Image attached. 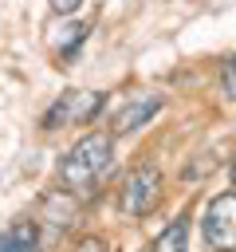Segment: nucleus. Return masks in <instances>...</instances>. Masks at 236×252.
<instances>
[{
	"mask_svg": "<svg viewBox=\"0 0 236 252\" xmlns=\"http://www.w3.org/2000/svg\"><path fill=\"white\" fill-rule=\"evenodd\" d=\"M110 161H114V134L102 130L83 134L59 161V189H67L71 197H90Z\"/></svg>",
	"mask_w": 236,
	"mask_h": 252,
	"instance_id": "f257e3e1",
	"label": "nucleus"
},
{
	"mask_svg": "<svg viewBox=\"0 0 236 252\" xmlns=\"http://www.w3.org/2000/svg\"><path fill=\"white\" fill-rule=\"evenodd\" d=\"M161 201V169L157 165H134L122 181V193H118V205L126 217H149Z\"/></svg>",
	"mask_w": 236,
	"mask_h": 252,
	"instance_id": "f03ea898",
	"label": "nucleus"
},
{
	"mask_svg": "<svg viewBox=\"0 0 236 252\" xmlns=\"http://www.w3.org/2000/svg\"><path fill=\"white\" fill-rule=\"evenodd\" d=\"M201 232H205V244L212 252H232L236 248V197L228 189L208 201V209L201 217Z\"/></svg>",
	"mask_w": 236,
	"mask_h": 252,
	"instance_id": "7ed1b4c3",
	"label": "nucleus"
},
{
	"mask_svg": "<svg viewBox=\"0 0 236 252\" xmlns=\"http://www.w3.org/2000/svg\"><path fill=\"white\" fill-rule=\"evenodd\" d=\"M102 106H106V94H102V91H94V94H87V91H67V94L55 98V106L43 114V130H55L59 122L87 126Z\"/></svg>",
	"mask_w": 236,
	"mask_h": 252,
	"instance_id": "20e7f679",
	"label": "nucleus"
},
{
	"mask_svg": "<svg viewBox=\"0 0 236 252\" xmlns=\"http://www.w3.org/2000/svg\"><path fill=\"white\" fill-rule=\"evenodd\" d=\"M75 217H79V197H71L67 189H51V193L39 197V217L35 220L51 224L55 232H67L75 224Z\"/></svg>",
	"mask_w": 236,
	"mask_h": 252,
	"instance_id": "39448f33",
	"label": "nucleus"
},
{
	"mask_svg": "<svg viewBox=\"0 0 236 252\" xmlns=\"http://www.w3.org/2000/svg\"><path fill=\"white\" fill-rule=\"evenodd\" d=\"M157 110H161V94H134V98L114 114V130H110V134H134V130L146 126Z\"/></svg>",
	"mask_w": 236,
	"mask_h": 252,
	"instance_id": "423d86ee",
	"label": "nucleus"
},
{
	"mask_svg": "<svg viewBox=\"0 0 236 252\" xmlns=\"http://www.w3.org/2000/svg\"><path fill=\"white\" fill-rule=\"evenodd\" d=\"M0 252H43L39 220H31V217H16V220L0 232Z\"/></svg>",
	"mask_w": 236,
	"mask_h": 252,
	"instance_id": "0eeeda50",
	"label": "nucleus"
},
{
	"mask_svg": "<svg viewBox=\"0 0 236 252\" xmlns=\"http://www.w3.org/2000/svg\"><path fill=\"white\" fill-rule=\"evenodd\" d=\"M149 252H189V213H181L177 220H169V228L157 232V240L149 244Z\"/></svg>",
	"mask_w": 236,
	"mask_h": 252,
	"instance_id": "6e6552de",
	"label": "nucleus"
},
{
	"mask_svg": "<svg viewBox=\"0 0 236 252\" xmlns=\"http://www.w3.org/2000/svg\"><path fill=\"white\" fill-rule=\"evenodd\" d=\"M75 252H110V248H106V240H102V236H83Z\"/></svg>",
	"mask_w": 236,
	"mask_h": 252,
	"instance_id": "1a4fd4ad",
	"label": "nucleus"
},
{
	"mask_svg": "<svg viewBox=\"0 0 236 252\" xmlns=\"http://www.w3.org/2000/svg\"><path fill=\"white\" fill-rule=\"evenodd\" d=\"M79 4H83V0H51V8H55V12H75Z\"/></svg>",
	"mask_w": 236,
	"mask_h": 252,
	"instance_id": "9d476101",
	"label": "nucleus"
},
{
	"mask_svg": "<svg viewBox=\"0 0 236 252\" xmlns=\"http://www.w3.org/2000/svg\"><path fill=\"white\" fill-rule=\"evenodd\" d=\"M224 94H228V98H232V59H228V63H224Z\"/></svg>",
	"mask_w": 236,
	"mask_h": 252,
	"instance_id": "9b49d317",
	"label": "nucleus"
}]
</instances>
